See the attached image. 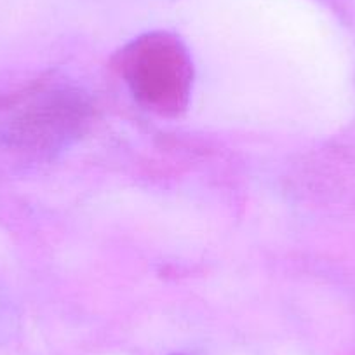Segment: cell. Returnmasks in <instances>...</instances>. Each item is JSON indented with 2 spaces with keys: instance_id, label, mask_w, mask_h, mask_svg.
<instances>
[{
  "instance_id": "1",
  "label": "cell",
  "mask_w": 355,
  "mask_h": 355,
  "mask_svg": "<svg viewBox=\"0 0 355 355\" xmlns=\"http://www.w3.org/2000/svg\"><path fill=\"white\" fill-rule=\"evenodd\" d=\"M122 75L148 110L176 115L192 87V61L178 37L152 32L132 40L121 54Z\"/></svg>"
}]
</instances>
